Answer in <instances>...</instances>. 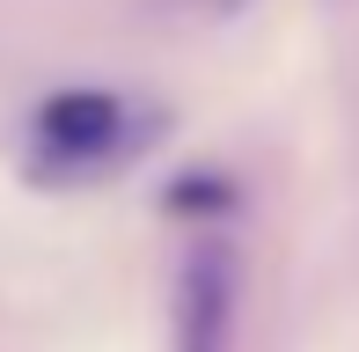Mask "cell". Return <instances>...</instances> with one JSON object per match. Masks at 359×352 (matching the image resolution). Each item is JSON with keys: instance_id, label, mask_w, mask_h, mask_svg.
I'll list each match as a JSON object with an SVG mask.
<instances>
[{"instance_id": "6da1fadb", "label": "cell", "mask_w": 359, "mask_h": 352, "mask_svg": "<svg viewBox=\"0 0 359 352\" xmlns=\"http://www.w3.org/2000/svg\"><path fill=\"white\" fill-rule=\"evenodd\" d=\"M235 338V257L227 243H191L176 264V352H227Z\"/></svg>"}, {"instance_id": "7a4b0ae2", "label": "cell", "mask_w": 359, "mask_h": 352, "mask_svg": "<svg viewBox=\"0 0 359 352\" xmlns=\"http://www.w3.org/2000/svg\"><path fill=\"white\" fill-rule=\"evenodd\" d=\"M118 95H95V88H67V95H52V103L37 110V133H44V147L52 154H74V162H88V154H103V147H118Z\"/></svg>"}, {"instance_id": "3957f363", "label": "cell", "mask_w": 359, "mask_h": 352, "mask_svg": "<svg viewBox=\"0 0 359 352\" xmlns=\"http://www.w3.org/2000/svg\"><path fill=\"white\" fill-rule=\"evenodd\" d=\"M227 198V184L213 191V176H184V191H176V205H220Z\"/></svg>"}, {"instance_id": "277c9868", "label": "cell", "mask_w": 359, "mask_h": 352, "mask_svg": "<svg viewBox=\"0 0 359 352\" xmlns=\"http://www.w3.org/2000/svg\"><path fill=\"white\" fill-rule=\"evenodd\" d=\"M220 8H242V0H220Z\"/></svg>"}]
</instances>
